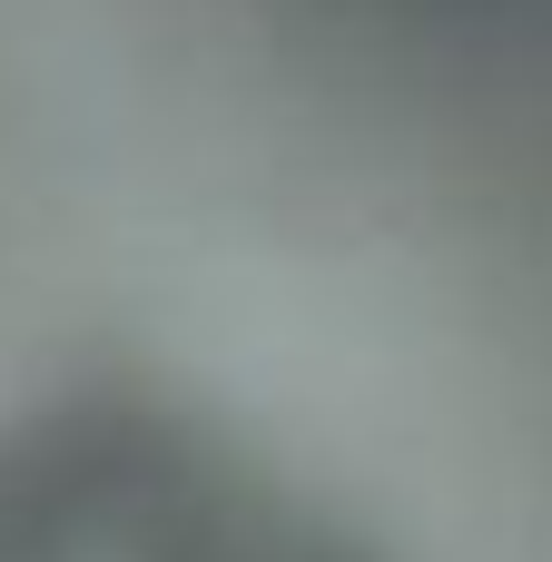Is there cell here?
I'll list each match as a JSON object with an SVG mask.
<instances>
[{
  "label": "cell",
  "instance_id": "cell-1",
  "mask_svg": "<svg viewBox=\"0 0 552 562\" xmlns=\"http://www.w3.org/2000/svg\"><path fill=\"white\" fill-rule=\"evenodd\" d=\"M0 562H395L217 395L148 366L0 405Z\"/></svg>",
  "mask_w": 552,
  "mask_h": 562
}]
</instances>
